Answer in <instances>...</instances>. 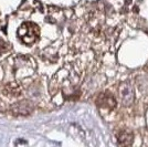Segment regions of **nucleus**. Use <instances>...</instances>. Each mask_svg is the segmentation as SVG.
<instances>
[{"label":"nucleus","instance_id":"nucleus-2","mask_svg":"<svg viewBox=\"0 0 148 147\" xmlns=\"http://www.w3.org/2000/svg\"><path fill=\"white\" fill-rule=\"evenodd\" d=\"M13 110L16 112L21 113V114H28L31 111L30 103L29 102H19L13 106Z\"/></svg>","mask_w":148,"mask_h":147},{"label":"nucleus","instance_id":"nucleus-3","mask_svg":"<svg viewBox=\"0 0 148 147\" xmlns=\"http://www.w3.org/2000/svg\"><path fill=\"white\" fill-rule=\"evenodd\" d=\"M99 98H101V102L104 103V104H102L103 106H107L108 109H113V107L115 106V101H114V98H111V96L103 94Z\"/></svg>","mask_w":148,"mask_h":147},{"label":"nucleus","instance_id":"nucleus-1","mask_svg":"<svg viewBox=\"0 0 148 147\" xmlns=\"http://www.w3.org/2000/svg\"><path fill=\"white\" fill-rule=\"evenodd\" d=\"M40 37V28L33 22H25L18 30V38L25 44H32Z\"/></svg>","mask_w":148,"mask_h":147}]
</instances>
